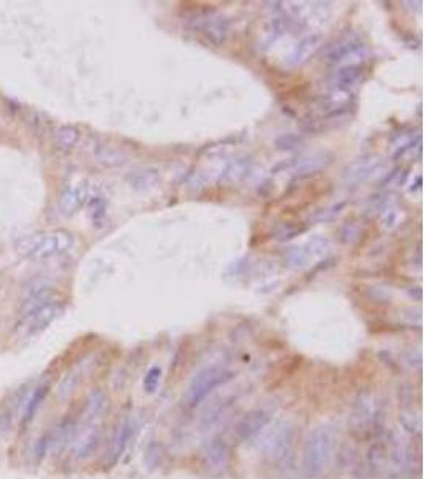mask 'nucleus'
Wrapping results in <instances>:
<instances>
[{
    "label": "nucleus",
    "instance_id": "nucleus-1",
    "mask_svg": "<svg viewBox=\"0 0 426 479\" xmlns=\"http://www.w3.org/2000/svg\"><path fill=\"white\" fill-rule=\"evenodd\" d=\"M75 244L74 235L57 229L50 232L27 235L16 243V251L31 261H48L69 253Z\"/></svg>",
    "mask_w": 426,
    "mask_h": 479
},
{
    "label": "nucleus",
    "instance_id": "nucleus-2",
    "mask_svg": "<svg viewBox=\"0 0 426 479\" xmlns=\"http://www.w3.org/2000/svg\"><path fill=\"white\" fill-rule=\"evenodd\" d=\"M335 433L330 426H318L308 435L304 448V471L308 478H318L328 471L334 458Z\"/></svg>",
    "mask_w": 426,
    "mask_h": 479
},
{
    "label": "nucleus",
    "instance_id": "nucleus-3",
    "mask_svg": "<svg viewBox=\"0 0 426 479\" xmlns=\"http://www.w3.org/2000/svg\"><path fill=\"white\" fill-rule=\"evenodd\" d=\"M189 26L214 47H222L230 36V19L213 8L200 10L191 14Z\"/></svg>",
    "mask_w": 426,
    "mask_h": 479
},
{
    "label": "nucleus",
    "instance_id": "nucleus-4",
    "mask_svg": "<svg viewBox=\"0 0 426 479\" xmlns=\"http://www.w3.org/2000/svg\"><path fill=\"white\" fill-rule=\"evenodd\" d=\"M402 457H404V450L399 441L392 435L382 433L375 436L369 449L367 463L373 473H380L401 467Z\"/></svg>",
    "mask_w": 426,
    "mask_h": 479
},
{
    "label": "nucleus",
    "instance_id": "nucleus-5",
    "mask_svg": "<svg viewBox=\"0 0 426 479\" xmlns=\"http://www.w3.org/2000/svg\"><path fill=\"white\" fill-rule=\"evenodd\" d=\"M233 377V371H228V369L220 366H211L203 369V371H200L191 378L189 390H187V402H189L190 407L198 406L201 401L206 400V398L215 390V388L228 383Z\"/></svg>",
    "mask_w": 426,
    "mask_h": 479
},
{
    "label": "nucleus",
    "instance_id": "nucleus-6",
    "mask_svg": "<svg viewBox=\"0 0 426 479\" xmlns=\"http://www.w3.org/2000/svg\"><path fill=\"white\" fill-rule=\"evenodd\" d=\"M383 420L382 404L371 393L361 395L354 401L351 424L354 433L375 435V428H380Z\"/></svg>",
    "mask_w": 426,
    "mask_h": 479
},
{
    "label": "nucleus",
    "instance_id": "nucleus-7",
    "mask_svg": "<svg viewBox=\"0 0 426 479\" xmlns=\"http://www.w3.org/2000/svg\"><path fill=\"white\" fill-rule=\"evenodd\" d=\"M62 311V305L56 300H48L45 304L37 305L27 313L21 315L18 326L19 328H26L29 335H36L46 329L53 321H55Z\"/></svg>",
    "mask_w": 426,
    "mask_h": 479
},
{
    "label": "nucleus",
    "instance_id": "nucleus-8",
    "mask_svg": "<svg viewBox=\"0 0 426 479\" xmlns=\"http://www.w3.org/2000/svg\"><path fill=\"white\" fill-rule=\"evenodd\" d=\"M354 103H356V99H354L351 91L332 88L315 99V105L323 112V118L345 117L354 107Z\"/></svg>",
    "mask_w": 426,
    "mask_h": 479
},
{
    "label": "nucleus",
    "instance_id": "nucleus-9",
    "mask_svg": "<svg viewBox=\"0 0 426 479\" xmlns=\"http://www.w3.org/2000/svg\"><path fill=\"white\" fill-rule=\"evenodd\" d=\"M271 422V412L265 407H256V409L246 412L235 426V438L238 443H248L261 433L265 426Z\"/></svg>",
    "mask_w": 426,
    "mask_h": 479
},
{
    "label": "nucleus",
    "instance_id": "nucleus-10",
    "mask_svg": "<svg viewBox=\"0 0 426 479\" xmlns=\"http://www.w3.org/2000/svg\"><path fill=\"white\" fill-rule=\"evenodd\" d=\"M321 47H323V37H321V34H308V36L302 37L300 40L297 42V45L292 48V51L286 56L284 64L289 67H299L305 64L306 61H310L311 57L319 51Z\"/></svg>",
    "mask_w": 426,
    "mask_h": 479
},
{
    "label": "nucleus",
    "instance_id": "nucleus-11",
    "mask_svg": "<svg viewBox=\"0 0 426 479\" xmlns=\"http://www.w3.org/2000/svg\"><path fill=\"white\" fill-rule=\"evenodd\" d=\"M292 445H294V428L289 425H284L273 436L265 454L271 463L284 465L286 460L292 455Z\"/></svg>",
    "mask_w": 426,
    "mask_h": 479
},
{
    "label": "nucleus",
    "instance_id": "nucleus-12",
    "mask_svg": "<svg viewBox=\"0 0 426 479\" xmlns=\"http://www.w3.org/2000/svg\"><path fill=\"white\" fill-rule=\"evenodd\" d=\"M90 196V184L88 181H80L75 182L67 187L59 196V209L64 216H72L77 213Z\"/></svg>",
    "mask_w": 426,
    "mask_h": 479
},
{
    "label": "nucleus",
    "instance_id": "nucleus-13",
    "mask_svg": "<svg viewBox=\"0 0 426 479\" xmlns=\"http://www.w3.org/2000/svg\"><path fill=\"white\" fill-rule=\"evenodd\" d=\"M325 240L323 238H313L311 242L302 244V246L289 248L284 253V261L289 267H304L305 263H308L311 259L318 257L323 254V249L325 248Z\"/></svg>",
    "mask_w": 426,
    "mask_h": 479
},
{
    "label": "nucleus",
    "instance_id": "nucleus-14",
    "mask_svg": "<svg viewBox=\"0 0 426 479\" xmlns=\"http://www.w3.org/2000/svg\"><path fill=\"white\" fill-rule=\"evenodd\" d=\"M367 50L366 43L359 36H348L342 38V40H338L335 45L330 48L328 51V56H325V60L329 62H332V64H337V62H342L343 60H347V57H354L358 55H364Z\"/></svg>",
    "mask_w": 426,
    "mask_h": 479
},
{
    "label": "nucleus",
    "instance_id": "nucleus-15",
    "mask_svg": "<svg viewBox=\"0 0 426 479\" xmlns=\"http://www.w3.org/2000/svg\"><path fill=\"white\" fill-rule=\"evenodd\" d=\"M364 75V66L359 62H348V64L340 66L337 70L332 74L330 79V85L332 90H342L349 91L354 85H358L362 80Z\"/></svg>",
    "mask_w": 426,
    "mask_h": 479
},
{
    "label": "nucleus",
    "instance_id": "nucleus-16",
    "mask_svg": "<svg viewBox=\"0 0 426 479\" xmlns=\"http://www.w3.org/2000/svg\"><path fill=\"white\" fill-rule=\"evenodd\" d=\"M206 465L213 471L222 473L230 467V460H232V454H230V448L227 441L215 438L209 443L208 449L204 452Z\"/></svg>",
    "mask_w": 426,
    "mask_h": 479
},
{
    "label": "nucleus",
    "instance_id": "nucleus-17",
    "mask_svg": "<svg viewBox=\"0 0 426 479\" xmlns=\"http://www.w3.org/2000/svg\"><path fill=\"white\" fill-rule=\"evenodd\" d=\"M380 161L372 160V158H361V160L351 163L345 171V182L347 184H361L375 176V172L380 170Z\"/></svg>",
    "mask_w": 426,
    "mask_h": 479
},
{
    "label": "nucleus",
    "instance_id": "nucleus-18",
    "mask_svg": "<svg viewBox=\"0 0 426 479\" xmlns=\"http://www.w3.org/2000/svg\"><path fill=\"white\" fill-rule=\"evenodd\" d=\"M330 161H332V155H329V153H316V155L306 158V160L299 161L297 163L294 179H292V182L311 177L313 174H316L318 171L323 170L324 166H328Z\"/></svg>",
    "mask_w": 426,
    "mask_h": 479
},
{
    "label": "nucleus",
    "instance_id": "nucleus-19",
    "mask_svg": "<svg viewBox=\"0 0 426 479\" xmlns=\"http://www.w3.org/2000/svg\"><path fill=\"white\" fill-rule=\"evenodd\" d=\"M252 166V160L249 157H241L237 160H232L225 166V170L220 172V182L225 184H233V182L243 181L249 174Z\"/></svg>",
    "mask_w": 426,
    "mask_h": 479
},
{
    "label": "nucleus",
    "instance_id": "nucleus-20",
    "mask_svg": "<svg viewBox=\"0 0 426 479\" xmlns=\"http://www.w3.org/2000/svg\"><path fill=\"white\" fill-rule=\"evenodd\" d=\"M50 383H42V385H38L36 390H34L32 396L29 398L26 401V404H24L23 409V426H27L31 422L34 420V417H36L37 411L40 409L42 402L45 401V398L48 396V393H50Z\"/></svg>",
    "mask_w": 426,
    "mask_h": 479
},
{
    "label": "nucleus",
    "instance_id": "nucleus-21",
    "mask_svg": "<svg viewBox=\"0 0 426 479\" xmlns=\"http://www.w3.org/2000/svg\"><path fill=\"white\" fill-rule=\"evenodd\" d=\"M80 141V129L74 125H62L55 133V144L62 152H70Z\"/></svg>",
    "mask_w": 426,
    "mask_h": 479
},
{
    "label": "nucleus",
    "instance_id": "nucleus-22",
    "mask_svg": "<svg viewBox=\"0 0 426 479\" xmlns=\"http://www.w3.org/2000/svg\"><path fill=\"white\" fill-rule=\"evenodd\" d=\"M405 219L404 209L399 208L396 203H386L382 206V213H380V225L388 232H392L396 230L399 225H402Z\"/></svg>",
    "mask_w": 426,
    "mask_h": 479
},
{
    "label": "nucleus",
    "instance_id": "nucleus-23",
    "mask_svg": "<svg viewBox=\"0 0 426 479\" xmlns=\"http://www.w3.org/2000/svg\"><path fill=\"white\" fill-rule=\"evenodd\" d=\"M80 376H81L80 369L74 367V369H70V371L67 372L64 377H62V380L59 382V385H57V390H56L57 401L69 400V396L75 391V388L79 387Z\"/></svg>",
    "mask_w": 426,
    "mask_h": 479
},
{
    "label": "nucleus",
    "instance_id": "nucleus-24",
    "mask_svg": "<svg viewBox=\"0 0 426 479\" xmlns=\"http://www.w3.org/2000/svg\"><path fill=\"white\" fill-rule=\"evenodd\" d=\"M105 404H107V396H105V393L103 390L96 388V390L91 391L88 400H86V411H85L86 420L98 419L101 412L104 411Z\"/></svg>",
    "mask_w": 426,
    "mask_h": 479
},
{
    "label": "nucleus",
    "instance_id": "nucleus-25",
    "mask_svg": "<svg viewBox=\"0 0 426 479\" xmlns=\"http://www.w3.org/2000/svg\"><path fill=\"white\" fill-rule=\"evenodd\" d=\"M306 229H308V224L287 222V224H282L281 227H278L275 230L273 238H275L276 242H280V243H286V242H291V240H294L297 237H300V235H304L306 232Z\"/></svg>",
    "mask_w": 426,
    "mask_h": 479
},
{
    "label": "nucleus",
    "instance_id": "nucleus-26",
    "mask_svg": "<svg viewBox=\"0 0 426 479\" xmlns=\"http://www.w3.org/2000/svg\"><path fill=\"white\" fill-rule=\"evenodd\" d=\"M131 436V424L129 422H123L122 426H120L117 431V436L114 438V445H112V452H110V462L115 463L120 458V455L124 452L128 445V439Z\"/></svg>",
    "mask_w": 426,
    "mask_h": 479
},
{
    "label": "nucleus",
    "instance_id": "nucleus-27",
    "mask_svg": "<svg viewBox=\"0 0 426 479\" xmlns=\"http://www.w3.org/2000/svg\"><path fill=\"white\" fill-rule=\"evenodd\" d=\"M407 177H409V168L405 166H396L388 172V174L383 177V181L380 182V187L385 190H392V189H399L405 184Z\"/></svg>",
    "mask_w": 426,
    "mask_h": 479
},
{
    "label": "nucleus",
    "instance_id": "nucleus-28",
    "mask_svg": "<svg viewBox=\"0 0 426 479\" xmlns=\"http://www.w3.org/2000/svg\"><path fill=\"white\" fill-rule=\"evenodd\" d=\"M345 206H347V201H338V203H334L328 206V208H323L319 211H316V213L310 218V224H325L330 222V220H334L337 218L338 214H342V211L345 209Z\"/></svg>",
    "mask_w": 426,
    "mask_h": 479
},
{
    "label": "nucleus",
    "instance_id": "nucleus-29",
    "mask_svg": "<svg viewBox=\"0 0 426 479\" xmlns=\"http://www.w3.org/2000/svg\"><path fill=\"white\" fill-rule=\"evenodd\" d=\"M421 151V138L416 136L414 139H410V141H407L404 144H401V146L395 147V152H392V160L399 161V160H405V158H412L416 153H420Z\"/></svg>",
    "mask_w": 426,
    "mask_h": 479
},
{
    "label": "nucleus",
    "instance_id": "nucleus-30",
    "mask_svg": "<svg viewBox=\"0 0 426 479\" xmlns=\"http://www.w3.org/2000/svg\"><path fill=\"white\" fill-rule=\"evenodd\" d=\"M101 441V433L99 430H93L91 433L86 436V439L81 443V445L79 448V452H77V458L79 460H85L91 457V455L94 454V450L98 449Z\"/></svg>",
    "mask_w": 426,
    "mask_h": 479
},
{
    "label": "nucleus",
    "instance_id": "nucleus-31",
    "mask_svg": "<svg viewBox=\"0 0 426 479\" xmlns=\"http://www.w3.org/2000/svg\"><path fill=\"white\" fill-rule=\"evenodd\" d=\"M304 144V136L302 134H295V133H287V134H281V136H278L275 139V146L278 151H294L299 146Z\"/></svg>",
    "mask_w": 426,
    "mask_h": 479
},
{
    "label": "nucleus",
    "instance_id": "nucleus-32",
    "mask_svg": "<svg viewBox=\"0 0 426 479\" xmlns=\"http://www.w3.org/2000/svg\"><path fill=\"white\" fill-rule=\"evenodd\" d=\"M105 209H107V203H105L104 198H101V196H94V198H91L90 214H91V220H93V225H98V227L103 225L105 219Z\"/></svg>",
    "mask_w": 426,
    "mask_h": 479
},
{
    "label": "nucleus",
    "instance_id": "nucleus-33",
    "mask_svg": "<svg viewBox=\"0 0 426 479\" xmlns=\"http://www.w3.org/2000/svg\"><path fill=\"white\" fill-rule=\"evenodd\" d=\"M50 444H51V433H50V431L43 433L40 438L37 439L36 448H34V462H36L37 465L40 463L43 458H45V455L48 454V450H50Z\"/></svg>",
    "mask_w": 426,
    "mask_h": 479
},
{
    "label": "nucleus",
    "instance_id": "nucleus-34",
    "mask_svg": "<svg viewBox=\"0 0 426 479\" xmlns=\"http://www.w3.org/2000/svg\"><path fill=\"white\" fill-rule=\"evenodd\" d=\"M158 179V174L155 170H146L141 172H136L133 179V185L139 187V189H147V187H152Z\"/></svg>",
    "mask_w": 426,
    "mask_h": 479
},
{
    "label": "nucleus",
    "instance_id": "nucleus-35",
    "mask_svg": "<svg viewBox=\"0 0 426 479\" xmlns=\"http://www.w3.org/2000/svg\"><path fill=\"white\" fill-rule=\"evenodd\" d=\"M161 378V369L158 366H153L148 369V372L146 374V378H144V390L147 393H153L158 388V383H160Z\"/></svg>",
    "mask_w": 426,
    "mask_h": 479
},
{
    "label": "nucleus",
    "instance_id": "nucleus-36",
    "mask_svg": "<svg viewBox=\"0 0 426 479\" xmlns=\"http://www.w3.org/2000/svg\"><path fill=\"white\" fill-rule=\"evenodd\" d=\"M13 425V411L7 409L3 411L2 414H0V435L5 436L8 433L10 430H12Z\"/></svg>",
    "mask_w": 426,
    "mask_h": 479
},
{
    "label": "nucleus",
    "instance_id": "nucleus-37",
    "mask_svg": "<svg viewBox=\"0 0 426 479\" xmlns=\"http://www.w3.org/2000/svg\"><path fill=\"white\" fill-rule=\"evenodd\" d=\"M359 238V227L358 225H354V224H348V225H345L343 230H342V240L345 243H353V242H356V240Z\"/></svg>",
    "mask_w": 426,
    "mask_h": 479
},
{
    "label": "nucleus",
    "instance_id": "nucleus-38",
    "mask_svg": "<svg viewBox=\"0 0 426 479\" xmlns=\"http://www.w3.org/2000/svg\"><path fill=\"white\" fill-rule=\"evenodd\" d=\"M420 189H421V176H416V182H415V185L410 187V192H415V190H420Z\"/></svg>",
    "mask_w": 426,
    "mask_h": 479
}]
</instances>
